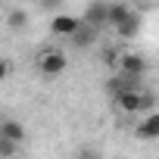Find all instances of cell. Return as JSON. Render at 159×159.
Instances as JSON below:
<instances>
[{
	"instance_id": "obj_9",
	"label": "cell",
	"mask_w": 159,
	"mask_h": 159,
	"mask_svg": "<svg viewBox=\"0 0 159 159\" xmlns=\"http://www.w3.org/2000/svg\"><path fill=\"white\" fill-rule=\"evenodd\" d=\"M97 31H100V28H94V25H88V22H84L81 28H78V31L69 38V44H72V47H78V50H84V47H91V44L97 41Z\"/></svg>"
},
{
	"instance_id": "obj_5",
	"label": "cell",
	"mask_w": 159,
	"mask_h": 159,
	"mask_svg": "<svg viewBox=\"0 0 159 159\" xmlns=\"http://www.w3.org/2000/svg\"><path fill=\"white\" fill-rule=\"evenodd\" d=\"M81 19L88 25H94V28H106L109 25V3H106V0H94V3H88V10H84Z\"/></svg>"
},
{
	"instance_id": "obj_4",
	"label": "cell",
	"mask_w": 159,
	"mask_h": 159,
	"mask_svg": "<svg viewBox=\"0 0 159 159\" xmlns=\"http://www.w3.org/2000/svg\"><path fill=\"white\" fill-rule=\"evenodd\" d=\"M116 69L119 72H125V75H134V78H143V72H147V59L140 56V53H119L116 56Z\"/></svg>"
},
{
	"instance_id": "obj_3",
	"label": "cell",
	"mask_w": 159,
	"mask_h": 159,
	"mask_svg": "<svg viewBox=\"0 0 159 159\" xmlns=\"http://www.w3.org/2000/svg\"><path fill=\"white\" fill-rule=\"evenodd\" d=\"M84 25V19L81 16H72V13H56L53 19H50V34H56V38H72L78 28Z\"/></svg>"
},
{
	"instance_id": "obj_16",
	"label": "cell",
	"mask_w": 159,
	"mask_h": 159,
	"mask_svg": "<svg viewBox=\"0 0 159 159\" xmlns=\"http://www.w3.org/2000/svg\"><path fill=\"white\" fill-rule=\"evenodd\" d=\"M0 159H3V156H0Z\"/></svg>"
},
{
	"instance_id": "obj_11",
	"label": "cell",
	"mask_w": 159,
	"mask_h": 159,
	"mask_svg": "<svg viewBox=\"0 0 159 159\" xmlns=\"http://www.w3.org/2000/svg\"><path fill=\"white\" fill-rule=\"evenodd\" d=\"M25 25H28V16H25L22 10L10 13V28H25Z\"/></svg>"
},
{
	"instance_id": "obj_8",
	"label": "cell",
	"mask_w": 159,
	"mask_h": 159,
	"mask_svg": "<svg viewBox=\"0 0 159 159\" xmlns=\"http://www.w3.org/2000/svg\"><path fill=\"white\" fill-rule=\"evenodd\" d=\"M0 137H7L13 143H25L28 131H25V125L19 119H0Z\"/></svg>"
},
{
	"instance_id": "obj_14",
	"label": "cell",
	"mask_w": 159,
	"mask_h": 159,
	"mask_svg": "<svg viewBox=\"0 0 159 159\" xmlns=\"http://www.w3.org/2000/svg\"><path fill=\"white\" fill-rule=\"evenodd\" d=\"M7 75H10V62H7V59H0V81H3Z\"/></svg>"
},
{
	"instance_id": "obj_7",
	"label": "cell",
	"mask_w": 159,
	"mask_h": 159,
	"mask_svg": "<svg viewBox=\"0 0 159 159\" xmlns=\"http://www.w3.org/2000/svg\"><path fill=\"white\" fill-rule=\"evenodd\" d=\"M112 31H116V38H119V41H134V38H137V31H140V16L131 10L119 25H112Z\"/></svg>"
},
{
	"instance_id": "obj_1",
	"label": "cell",
	"mask_w": 159,
	"mask_h": 159,
	"mask_svg": "<svg viewBox=\"0 0 159 159\" xmlns=\"http://www.w3.org/2000/svg\"><path fill=\"white\" fill-rule=\"evenodd\" d=\"M116 109L125 112V116H143V112H153L156 106V94L153 91H143V88H128L122 91L119 97H112Z\"/></svg>"
},
{
	"instance_id": "obj_10",
	"label": "cell",
	"mask_w": 159,
	"mask_h": 159,
	"mask_svg": "<svg viewBox=\"0 0 159 159\" xmlns=\"http://www.w3.org/2000/svg\"><path fill=\"white\" fill-rule=\"evenodd\" d=\"M128 13H131V7H128V3H109V28H112V25H119Z\"/></svg>"
},
{
	"instance_id": "obj_15",
	"label": "cell",
	"mask_w": 159,
	"mask_h": 159,
	"mask_svg": "<svg viewBox=\"0 0 159 159\" xmlns=\"http://www.w3.org/2000/svg\"><path fill=\"white\" fill-rule=\"evenodd\" d=\"M10 159H25V156H10Z\"/></svg>"
},
{
	"instance_id": "obj_12",
	"label": "cell",
	"mask_w": 159,
	"mask_h": 159,
	"mask_svg": "<svg viewBox=\"0 0 159 159\" xmlns=\"http://www.w3.org/2000/svg\"><path fill=\"white\" fill-rule=\"evenodd\" d=\"M16 147H19V143H13V140H7V137H0V156H3V159L16 156Z\"/></svg>"
},
{
	"instance_id": "obj_6",
	"label": "cell",
	"mask_w": 159,
	"mask_h": 159,
	"mask_svg": "<svg viewBox=\"0 0 159 159\" xmlns=\"http://www.w3.org/2000/svg\"><path fill=\"white\" fill-rule=\"evenodd\" d=\"M134 134L140 140H159V112L156 109L153 112H143L140 122H137V128H134Z\"/></svg>"
},
{
	"instance_id": "obj_2",
	"label": "cell",
	"mask_w": 159,
	"mask_h": 159,
	"mask_svg": "<svg viewBox=\"0 0 159 159\" xmlns=\"http://www.w3.org/2000/svg\"><path fill=\"white\" fill-rule=\"evenodd\" d=\"M38 72L44 75V78H59V75H66V69H69V59H66V53L62 50H44L41 56H38Z\"/></svg>"
},
{
	"instance_id": "obj_13",
	"label": "cell",
	"mask_w": 159,
	"mask_h": 159,
	"mask_svg": "<svg viewBox=\"0 0 159 159\" xmlns=\"http://www.w3.org/2000/svg\"><path fill=\"white\" fill-rule=\"evenodd\" d=\"M78 159H103L97 150H81V153H78Z\"/></svg>"
}]
</instances>
